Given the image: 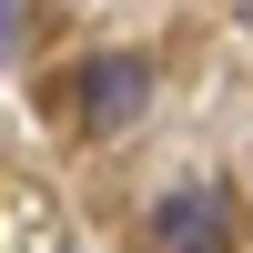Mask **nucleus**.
I'll return each mask as SVG.
<instances>
[{"label": "nucleus", "instance_id": "f257e3e1", "mask_svg": "<svg viewBox=\"0 0 253 253\" xmlns=\"http://www.w3.org/2000/svg\"><path fill=\"white\" fill-rule=\"evenodd\" d=\"M152 253H233V193L223 182H182L152 203Z\"/></svg>", "mask_w": 253, "mask_h": 253}, {"label": "nucleus", "instance_id": "f03ea898", "mask_svg": "<svg viewBox=\"0 0 253 253\" xmlns=\"http://www.w3.org/2000/svg\"><path fill=\"white\" fill-rule=\"evenodd\" d=\"M71 101H81V122H91V132H132L142 101H152V61H142V51H101V61H81Z\"/></svg>", "mask_w": 253, "mask_h": 253}, {"label": "nucleus", "instance_id": "7ed1b4c3", "mask_svg": "<svg viewBox=\"0 0 253 253\" xmlns=\"http://www.w3.org/2000/svg\"><path fill=\"white\" fill-rule=\"evenodd\" d=\"M20 41H31V0H0V61H20Z\"/></svg>", "mask_w": 253, "mask_h": 253}]
</instances>
